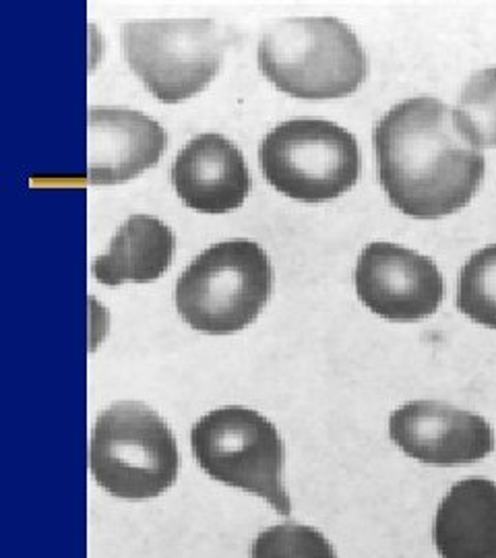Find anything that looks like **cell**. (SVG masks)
Here are the masks:
<instances>
[{
  "mask_svg": "<svg viewBox=\"0 0 496 558\" xmlns=\"http://www.w3.org/2000/svg\"><path fill=\"white\" fill-rule=\"evenodd\" d=\"M377 174L391 205L416 220H438L474 199L486 161L457 108L418 96L375 126Z\"/></svg>",
  "mask_w": 496,
  "mask_h": 558,
  "instance_id": "1",
  "label": "cell"
},
{
  "mask_svg": "<svg viewBox=\"0 0 496 558\" xmlns=\"http://www.w3.org/2000/svg\"><path fill=\"white\" fill-rule=\"evenodd\" d=\"M258 69L279 92L302 100L354 94L368 62L356 34L336 17H288L258 41Z\"/></svg>",
  "mask_w": 496,
  "mask_h": 558,
  "instance_id": "2",
  "label": "cell"
},
{
  "mask_svg": "<svg viewBox=\"0 0 496 558\" xmlns=\"http://www.w3.org/2000/svg\"><path fill=\"white\" fill-rule=\"evenodd\" d=\"M274 290V267L253 240L209 246L177 281V308L193 329L230 336L257 319Z\"/></svg>",
  "mask_w": 496,
  "mask_h": 558,
  "instance_id": "3",
  "label": "cell"
},
{
  "mask_svg": "<svg viewBox=\"0 0 496 558\" xmlns=\"http://www.w3.org/2000/svg\"><path fill=\"white\" fill-rule=\"evenodd\" d=\"M179 445L156 410L119 401L99 416L89 440V468L99 486L117 499L164 495L179 478Z\"/></svg>",
  "mask_w": 496,
  "mask_h": 558,
  "instance_id": "4",
  "label": "cell"
},
{
  "mask_svg": "<svg viewBox=\"0 0 496 558\" xmlns=\"http://www.w3.org/2000/svg\"><path fill=\"white\" fill-rule=\"evenodd\" d=\"M191 447L209 478L257 495L283 518L292 513L283 484V440L257 410L226 405L205 414L191 430Z\"/></svg>",
  "mask_w": 496,
  "mask_h": 558,
  "instance_id": "5",
  "label": "cell"
},
{
  "mask_svg": "<svg viewBox=\"0 0 496 558\" xmlns=\"http://www.w3.org/2000/svg\"><path fill=\"white\" fill-rule=\"evenodd\" d=\"M232 41L214 20L129 21L122 52L133 73L164 104H179L203 92L216 77Z\"/></svg>",
  "mask_w": 496,
  "mask_h": 558,
  "instance_id": "6",
  "label": "cell"
},
{
  "mask_svg": "<svg viewBox=\"0 0 496 558\" xmlns=\"http://www.w3.org/2000/svg\"><path fill=\"white\" fill-rule=\"evenodd\" d=\"M261 170L281 195L302 203H325L348 193L362 170L358 141L336 122L288 120L258 147Z\"/></svg>",
  "mask_w": 496,
  "mask_h": 558,
  "instance_id": "7",
  "label": "cell"
},
{
  "mask_svg": "<svg viewBox=\"0 0 496 558\" xmlns=\"http://www.w3.org/2000/svg\"><path fill=\"white\" fill-rule=\"evenodd\" d=\"M354 283L362 304L394 323L428 319L445 294L435 260L391 242H373L360 253Z\"/></svg>",
  "mask_w": 496,
  "mask_h": 558,
  "instance_id": "8",
  "label": "cell"
},
{
  "mask_svg": "<svg viewBox=\"0 0 496 558\" xmlns=\"http://www.w3.org/2000/svg\"><path fill=\"white\" fill-rule=\"evenodd\" d=\"M389 435L406 456L440 468L476 463L495 451L486 420L443 401L420 399L397 408Z\"/></svg>",
  "mask_w": 496,
  "mask_h": 558,
  "instance_id": "9",
  "label": "cell"
},
{
  "mask_svg": "<svg viewBox=\"0 0 496 558\" xmlns=\"http://www.w3.org/2000/svg\"><path fill=\"white\" fill-rule=\"evenodd\" d=\"M164 126L129 108H92L87 112V179L120 184L137 179L166 151Z\"/></svg>",
  "mask_w": 496,
  "mask_h": 558,
  "instance_id": "10",
  "label": "cell"
},
{
  "mask_svg": "<svg viewBox=\"0 0 496 558\" xmlns=\"http://www.w3.org/2000/svg\"><path fill=\"white\" fill-rule=\"evenodd\" d=\"M170 179L180 199L203 214L234 211L253 189L239 147L218 133L189 141L172 163Z\"/></svg>",
  "mask_w": 496,
  "mask_h": 558,
  "instance_id": "11",
  "label": "cell"
},
{
  "mask_svg": "<svg viewBox=\"0 0 496 558\" xmlns=\"http://www.w3.org/2000/svg\"><path fill=\"white\" fill-rule=\"evenodd\" d=\"M433 539L440 558H496V482L453 484L438 505Z\"/></svg>",
  "mask_w": 496,
  "mask_h": 558,
  "instance_id": "12",
  "label": "cell"
},
{
  "mask_svg": "<svg viewBox=\"0 0 496 558\" xmlns=\"http://www.w3.org/2000/svg\"><path fill=\"white\" fill-rule=\"evenodd\" d=\"M174 251V232L158 218L140 214L120 226L108 253L94 260L92 271L104 286L147 283L168 271Z\"/></svg>",
  "mask_w": 496,
  "mask_h": 558,
  "instance_id": "13",
  "label": "cell"
},
{
  "mask_svg": "<svg viewBox=\"0 0 496 558\" xmlns=\"http://www.w3.org/2000/svg\"><path fill=\"white\" fill-rule=\"evenodd\" d=\"M457 306L468 319L496 329V244L477 251L463 265Z\"/></svg>",
  "mask_w": 496,
  "mask_h": 558,
  "instance_id": "14",
  "label": "cell"
},
{
  "mask_svg": "<svg viewBox=\"0 0 496 558\" xmlns=\"http://www.w3.org/2000/svg\"><path fill=\"white\" fill-rule=\"evenodd\" d=\"M457 112L477 147H496V66L477 71L468 80Z\"/></svg>",
  "mask_w": 496,
  "mask_h": 558,
  "instance_id": "15",
  "label": "cell"
},
{
  "mask_svg": "<svg viewBox=\"0 0 496 558\" xmlns=\"http://www.w3.org/2000/svg\"><path fill=\"white\" fill-rule=\"evenodd\" d=\"M251 558H338L331 542L315 527L281 523L258 534Z\"/></svg>",
  "mask_w": 496,
  "mask_h": 558,
  "instance_id": "16",
  "label": "cell"
}]
</instances>
